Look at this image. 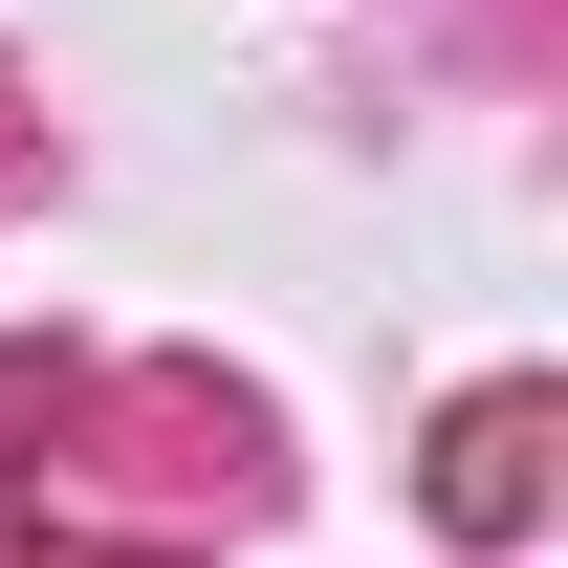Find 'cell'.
<instances>
[]
</instances>
